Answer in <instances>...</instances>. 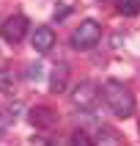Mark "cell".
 Listing matches in <instances>:
<instances>
[{
  "label": "cell",
  "instance_id": "obj_1",
  "mask_svg": "<svg viewBox=\"0 0 140 146\" xmlns=\"http://www.w3.org/2000/svg\"><path fill=\"white\" fill-rule=\"evenodd\" d=\"M102 97H105L107 108H110L118 119H129V116L135 113V94H132L124 83L107 80L105 86H102Z\"/></svg>",
  "mask_w": 140,
  "mask_h": 146
},
{
  "label": "cell",
  "instance_id": "obj_2",
  "mask_svg": "<svg viewBox=\"0 0 140 146\" xmlns=\"http://www.w3.org/2000/svg\"><path fill=\"white\" fill-rule=\"evenodd\" d=\"M99 39H102V28H99V22H93V19H82L77 28H74L72 33V47L74 50H91L96 47Z\"/></svg>",
  "mask_w": 140,
  "mask_h": 146
},
{
  "label": "cell",
  "instance_id": "obj_3",
  "mask_svg": "<svg viewBox=\"0 0 140 146\" xmlns=\"http://www.w3.org/2000/svg\"><path fill=\"white\" fill-rule=\"evenodd\" d=\"M99 97H102V91H99L96 83H91V80H82V83H77L72 88V102L80 108V110H93Z\"/></svg>",
  "mask_w": 140,
  "mask_h": 146
},
{
  "label": "cell",
  "instance_id": "obj_4",
  "mask_svg": "<svg viewBox=\"0 0 140 146\" xmlns=\"http://www.w3.org/2000/svg\"><path fill=\"white\" fill-rule=\"evenodd\" d=\"M25 33H28V17H22V14H11L6 22L0 25V36L6 41H11V44L22 41Z\"/></svg>",
  "mask_w": 140,
  "mask_h": 146
},
{
  "label": "cell",
  "instance_id": "obj_5",
  "mask_svg": "<svg viewBox=\"0 0 140 146\" xmlns=\"http://www.w3.org/2000/svg\"><path fill=\"white\" fill-rule=\"evenodd\" d=\"M28 119H30V124H33V127H39V130H52V127L58 124V113L52 110V108H47V105L30 108Z\"/></svg>",
  "mask_w": 140,
  "mask_h": 146
},
{
  "label": "cell",
  "instance_id": "obj_6",
  "mask_svg": "<svg viewBox=\"0 0 140 146\" xmlns=\"http://www.w3.org/2000/svg\"><path fill=\"white\" fill-rule=\"evenodd\" d=\"M30 41H33V50L36 52H49L52 44H55V31L52 28H36Z\"/></svg>",
  "mask_w": 140,
  "mask_h": 146
},
{
  "label": "cell",
  "instance_id": "obj_7",
  "mask_svg": "<svg viewBox=\"0 0 140 146\" xmlns=\"http://www.w3.org/2000/svg\"><path fill=\"white\" fill-rule=\"evenodd\" d=\"M66 86H69V66L58 64L52 69V77H49V91L52 94H60V91H66Z\"/></svg>",
  "mask_w": 140,
  "mask_h": 146
},
{
  "label": "cell",
  "instance_id": "obj_8",
  "mask_svg": "<svg viewBox=\"0 0 140 146\" xmlns=\"http://www.w3.org/2000/svg\"><path fill=\"white\" fill-rule=\"evenodd\" d=\"M115 8H118V14H124V17H137L140 3H137V0H118Z\"/></svg>",
  "mask_w": 140,
  "mask_h": 146
},
{
  "label": "cell",
  "instance_id": "obj_9",
  "mask_svg": "<svg viewBox=\"0 0 140 146\" xmlns=\"http://www.w3.org/2000/svg\"><path fill=\"white\" fill-rule=\"evenodd\" d=\"M14 83H16L14 69H0V91H14Z\"/></svg>",
  "mask_w": 140,
  "mask_h": 146
},
{
  "label": "cell",
  "instance_id": "obj_10",
  "mask_svg": "<svg viewBox=\"0 0 140 146\" xmlns=\"http://www.w3.org/2000/svg\"><path fill=\"white\" fill-rule=\"evenodd\" d=\"M99 143H121V135H115V130H102L99 132Z\"/></svg>",
  "mask_w": 140,
  "mask_h": 146
},
{
  "label": "cell",
  "instance_id": "obj_11",
  "mask_svg": "<svg viewBox=\"0 0 140 146\" xmlns=\"http://www.w3.org/2000/svg\"><path fill=\"white\" fill-rule=\"evenodd\" d=\"M14 121V116H11V110L6 108V113H0V138L6 135V130H8V124Z\"/></svg>",
  "mask_w": 140,
  "mask_h": 146
},
{
  "label": "cell",
  "instance_id": "obj_12",
  "mask_svg": "<svg viewBox=\"0 0 140 146\" xmlns=\"http://www.w3.org/2000/svg\"><path fill=\"white\" fill-rule=\"evenodd\" d=\"M72 143H74V146H91V143H93V141H91L88 135H82V132H77V135H74V138H72Z\"/></svg>",
  "mask_w": 140,
  "mask_h": 146
},
{
  "label": "cell",
  "instance_id": "obj_13",
  "mask_svg": "<svg viewBox=\"0 0 140 146\" xmlns=\"http://www.w3.org/2000/svg\"><path fill=\"white\" fill-rule=\"evenodd\" d=\"M39 72H41V69H39V64H33L30 69H28V77L33 80V77H39Z\"/></svg>",
  "mask_w": 140,
  "mask_h": 146
}]
</instances>
